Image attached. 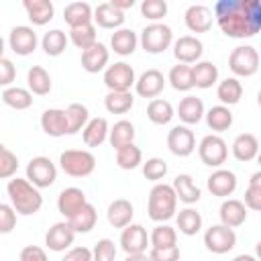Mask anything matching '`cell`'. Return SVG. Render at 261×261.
I'll return each mask as SVG.
<instances>
[{
  "label": "cell",
  "instance_id": "6da1fadb",
  "mask_svg": "<svg viewBox=\"0 0 261 261\" xmlns=\"http://www.w3.org/2000/svg\"><path fill=\"white\" fill-rule=\"evenodd\" d=\"M212 12L230 39H249L261 31V0H218Z\"/></svg>",
  "mask_w": 261,
  "mask_h": 261
},
{
  "label": "cell",
  "instance_id": "7a4b0ae2",
  "mask_svg": "<svg viewBox=\"0 0 261 261\" xmlns=\"http://www.w3.org/2000/svg\"><path fill=\"white\" fill-rule=\"evenodd\" d=\"M6 194L10 198V206L16 210V214H22V216H31L35 212L41 210L43 206V196L39 192L37 186H33L27 177H14V179H8L6 184Z\"/></svg>",
  "mask_w": 261,
  "mask_h": 261
},
{
  "label": "cell",
  "instance_id": "3957f363",
  "mask_svg": "<svg viewBox=\"0 0 261 261\" xmlns=\"http://www.w3.org/2000/svg\"><path fill=\"white\" fill-rule=\"evenodd\" d=\"M177 210V194L169 184H155L149 192L147 212L149 218L155 222H165L175 216Z\"/></svg>",
  "mask_w": 261,
  "mask_h": 261
},
{
  "label": "cell",
  "instance_id": "277c9868",
  "mask_svg": "<svg viewBox=\"0 0 261 261\" xmlns=\"http://www.w3.org/2000/svg\"><path fill=\"white\" fill-rule=\"evenodd\" d=\"M59 165L71 177H88L96 169V157L86 149H65L59 155Z\"/></svg>",
  "mask_w": 261,
  "mask_h": 261
},
{
  "label": "cell",
  "instance_id": "5b68a950",
  "mask_svg": "<svg viewBox=\"0 0 261 261\" xmlns=\"http://www.w3.org/2000/svg\"><path fill=\"white\" fill-rule=\"evenodd\" d=\"M139 41L147 53L157 55V53H163L165 49H169V45L173 43V31H171V27H167L163 22H151L141 31Z\"/></svg>",
  "mask_w": 261,
  "mask_h": 261
},
{
  "label": "cell",
  "instance_id": "8992f818",
  "mask_svg": "<svg viewBox=\"0 0 261 261\" xmlns=\"http://www.w3.org/2000/svg\"><path fill=\"white\" fill-rule=\"evenodd\" d=\"M228 67L239 77H251L259 69V53L251 45H239L228 55Z\"/></svg>",
  "mask_w": 261,
  "mask_h": 261
},
{
  "label": "cell",
  "instance_id": "52a82bcc",
  "mask_svg": "<svg viewBox=\"0 0 261 261\" xmlns=\"http://www.w3.org/2000/svg\"><path fill=\"white\" fill-rule=\"evenodd\" d=\"M200 161L208 167H220L228 157V145L220 135H206L198 145Z\"/></svg>",
  "mask_w": 261,
  "mask_h": 261
},
{
  "label": "cell",
  "instance_id": "ba28073f",
  "mask_svg": "<svg viewBox=\"0 0 261 261\" xmlns=\"http://www.w3.org/2000/svg\"><path fill=\"white\" fill-rule=\"evenodd\" d=\"M135 84V69L126 61H116L104 71V86L108 88V92H130V86Z\"/></svg>",
  "mask_w": 261,
  "mask_h": 261
},
{
  "label": "cell",
  "instance_id": "9c48e42d",
  "mask_svg": "<svg viewBox=\"0 0 261 261\" xmlns=\"http://www.w3.org/2000/svg\"><path fill=\"white\" fill-rule=\"evenodd\" d=\"M27 179H29L33 186H37L39 190H41V188H49V186H53L55 179H57V167H55V163H53L49 157L37 155V157H33V159L29 161V165H27Z\"/></svg>",
  "mask_w": 261,
  "mask_h": 261
},
{
  "label": "cell",
  "instance_id": "30bf717a",
  "mask_svg": "<svg viewBox=\"0 0 261 261\" xmlns=\"http://www.w3.org/2000/svg\"><path fill=\"white\" fill-rule=\"evenodd\" d=\"M204 245L210 253L216 255H224L228 251L234 249L237 245V234L232 228L224 226V224H212L210 228H206L204 232Z\"/></svg>",
  "mask_w": 261,
  "mask_h": 261
},
{
  "label": "cell",
  "instance_id": "8fae6325",
  "mask_svg": "<svg viewBox=\"0 0 261 261\" xmlns=\"http://www.w3.org/2000/svg\"><path fill=\"white\" fill-rule=\"evenodd\" d=\"M167 147L175 157H188L196 149V137L186 124H177L167 133Z\"/></svg>",
  "mask_w": 261,
  "mask_h": 261
},
{
  "label": "cell",
  "instance_id": "7c38bea8",
  "mask_svg": "<svg viewBox=\"0 0 261 261\" xmlns=\"http://www.w3.org/2000/svg\"><path fill=\"white\" fill-rule=\"evenodd\" d=\"M37 43H39L37 33H35L31 27H27V24L14 27V29L10 31V35H8V45H10L12 53L22 55V57H24V55H31V53L37 49Z\"/></svg>",
  "mask_w": 261,
  "mask_h": 261
},
{
  "label": "cell",
  "instance_id": "4fadbf2b",
  "mask_svg": "<svg viewBox=\"0 0 261 261\" xmlns=\"http://www.w3.org/2000/svg\"><path fill=\"white\" fill-rule=\"evenodd\" d=\"M147 245H151V239L145 230V226L141 224H128L126 228H122L120 234V247L126 255H135V253H145Z\"/></svg>",
  "mask_w": 261,
  "mask_h": 261
},
{
  "label": "cell",
  "instance_id": "5bb4252c",
  "mask_svg": "<svg viewBox=\"0 0 261 261\" xmlns=\"http://www.w3.org/2000/svg\"><path fill=\"white\" fill-rule=\"evenodd\" d=\"M204 53V45L198 37H192V35H184L179 37L175 43H173V55L179 63H198V59L202 57Z\"/></svg>",
  "mask_w": 261,
  "mask_h": 261
},
{
  "label": "cell",
  "instance_id": "9a60e30c",
  "mask_svg": "<svg viewBox=\"0 0 261 261\" xmlns=\"http://www.w3.org/2000/svg\"><path fill=\"white\" fill-rule=\"evenodd\" d=\"M73 239H75V230L71 228V224H69L67 220H65V222H55V224L47 230V234H45V245H47L51 251L59 253V251L69 249V247L73 245Z\"/></svg>",
  "mask_w": 261,
  "mask_h": 261
},
{
  "label": "cell",
  "instance_id": "2e32d148",
  "mask_svg": "<svg viewBox=\"0 0 261 261\" xmlns=\"http://www.w3.org/2000/svg\"><path fill=\"white\" fill-rule=\"evenodd\" d=\"M165 88V77L159 69H147L139 75L137 84H135V90L141 98H151L155 100Z\"/></svg>",
  "mask_w": 261,
  "mask_h": 261
},
{
  "label": "cell",
  "instance_id": "e0dca14e",
  "mask_svg": "<svg viewBox=\"0 0 261 261\" xmlns=\"http://www.w3.org/2000/svg\"><path fill=\"white\" fill-rule=\"evenodd\" d=\"M41 128L49 137H63L69 135V122L67 112L61 108H47L41 114Z\"/></svg>",
  "mask_w": 261,
  "mask_h": 261
},
{
  "label": "cell",
  "instance_id": "ac0fdd59",
  "mask_svg": "<svg viewBox=\"0 0 261 261\" xmlns=\"http://www.w3.org/2000/svg\"><path fill=\"white\" fill-rule=\"evenodd\" d=\"M214 12L204 6V4H192L188 6L186 14H184V20H186V27L192 31V33H208L212 29V16Z\"/></svg>",
  "mask_w": 261,
  "mask_h": 261
},
{
  "label": "cell",
  "instance_id": "d6986e66",
  "mask_svg": "<svg viewBox=\"0 0 261 261\" xmlns=\"http://www.w3.org/2000/svg\"><path fill=\"white\" fill-rule=\"evenodd\" d=\"M206 186H208L212 196L226 198L237 190V175L230 169H216V171H212L208 175Z\"/></svg>",
  "mask_w": 261,
  "mask_h": 261
},
{
  "label": "cell",
  "instance_id": "ffe728a7",
  "mask_svg": "<svg viewBox=\"0 0 261 261\" xmlns=\"http://www.w3.org/2000/svg\"><path fill=\"white\" fill-rule=\"evenodd\" d=\"M88 204V198L84 194V190L80 188H65L61 190V194L57 196V210L69 220L75 212H80L84 206Z\"/></svg>",
  "mask_w": 261,
  "mask_h": 261
},
{
  "label": "cell",
  "instance_id": "44dd1931",
  "mask_svg": "<svg viewBox=\"0 0 261 261\" xmlns=\"http://www.w3.org/2000/svg\"><path fill=\"white\" fill-rule=\"evenodd\" d=\"M108 59H110V51L106 49L104 43H96L90 49L82 51V67L88 73H98V71H106L108 67Z\"/></svg>",
  "mask_w": 261,
  "mask_h": 261
},
{
  "label": "cell",
  "instance_id": "7402d4cb",
  "mask_svg": "<svg viewBox=\"0 0 261 261\" xmlns=\"http://www.w3.org/2000/svg\"><path fill=\"white\" fill-rule=\"evenodd\" d=\"M218 216H220V224H224L228 228H237L247 220V206L241 200L228 198L220 204Z\"/></svg>",
  "mask_w": 261,
  "mask_h": 261
},
{
  "label": "cell",
  "instance_id": "603a6c76",
  "mask_svg": "<svg viewBox=\"0 0 261 261\" xmlns=\"http://www.w3.org/2000/svg\"><path fill=\"white\" fill-rule=\"evenodd\" d=\"M133 216H135V208L126 198H116L114 202H110L106 212V218L114 228H126L128 224H133Z\"/></svg>",
  "mask_w": 261,
  "mask_h": 261
},
{
  "label": "cell",
  "instance_id": "cb8c5ba5",
  "mask_svg": "<svg viewBox=\"0 0 261 261\" xmlns=\"http://www.w3.org/2000/svg\"><path fill=\"white\" fill-rule=\"evenodd\" d=\"M124 12H120L118 8L112 6V2H102L96 6L94 10V22L100 27V29H112V31H118L122 29L124 24Z\"/></svg>",
  "mask_w": 261,
  "mask_h": 261
},
{
  "label": "cell",
  "instance_id": "d4e9b609",
  "mask_svg": "<svg viewBox=\"0 0 261 261\" xmlns=\"http://www.w3.org/2000/svg\"><path fill=\"white\" fill-rule=\"evenodd\" d=\"M230 149H232L234 159H237V161H243V163L257 159V155H259V151H261L257 137L251 135V133H241V135L232 141Z\"/></svg>",
  "mask_w": 261,
  "mask_h": 261
},
{
  "label": "cell",
  "instance_id": "484cf974",
  "mask_svg": "<svg viewBox=\"0 0 261 261\" xmlns=\"http://www.w3.org/2000/svg\"><path fill=\"white\" fill-rule=\"evenodd\" d=\"M22 8L27 10L29 20L33 24H37V27L47 24L55 14V6H53L51 0H24Z\"/></svg>",
  "mask_w": 261,
  "mask_h": 261
},
{
  "label": "cell",
  "instance_id": "4316f807",
  "mask_svg": "<svg viewBox=\"0 0 261 261\" xmlns=\"http://www.w3.org/2000/svg\"><path fill=\"white\" fill-rule=\"evenodd\" d=\"M63 20L69 24V29L92 24L94 20V10L88 2H69L63 8Z\"/></svg>",
  "mask_w": 261,
  "mask_h": 261
},
{
  "label": "cell",
  "instance_id": "83f0119b",
  "mask_svg": "<svg viewBox=\"0 0 261 261\" xmlns=\"http://www.w3.org/2000/svg\"><path fill=\"white\" fill-rule=\"evenodd\" d=\"M175 112H177L179 120H181L186 126H188V124H198V122L202 120V116H206V112H204V102H202L200 98H196V96H186V98H181Z\"/></svg>",
  "mask_w": 261,
  "mask_h": 261
},
{
  "label": "cell",
  "instance_id": "f1b7e54d",
  "mask_svg": "<svg viewBox=\"0 0 261 261\" xmlns=\"http://www.w3.org/2000/svg\"><path fill=\"white\" fill-rule=\"evenodd\" d=\"M108 137H110V126H108L106 118H102V116L90 118V122L82 130V139L88 147H100Z\"/></svg>",
  "mask_w": 261,
  "mask_h": 261
},
{
  "label": "cell",
  "instance_id": "f546056e",
  "mask_svg": "<svg viewBox=\"0 0 261 261\" xmlns=\"http://www.w3.org/2000/svg\"><path fill=\"white\" fill-rule=\"evenodd\" d=\"M137 43H139L137 33L130 31V29H124V27L118 29V31H114L112 37H110V47H112V51H114L116 55H122V57L133 55L135 49H137Z\"/></svg>",
  "mask_w": 261,
  "mask_h": 261
},
{
  "label": "cell",
  "instance_id": "4dcf8cb0",
  "mask_svg": "<svg viewBox=\"0 0 261 261\" xmlns=\"http://www.w3.org/2000/svg\"><path fill=\"white\" fill-rule=\"evenodd\" d=\"M171 186H173V190H175V194H177V200H181L184 204H196V202L200 200V196H202V192H200V188L196 186L194 177L188 175V173H179V175L173 179Z\"/></svg>",
  "mask_w": 261,
  "mask_h": 261
},
{
  "label": "cell",
  "instance_id": "1f68e13d",
  "mask_svg": "<svg viewBox=\"0 0 261 261\" xmlns=\"http://www.w3.org/2000/svg\"><path fill=\"white\" fill-rule=\"evenodd\" d=\"M2 102L14 110H27L33 104V92L29 88H20V86H10L2 90Z\"/></svg>",
  "mask_w": 261,
  "mask_h": 261
},
{
  "label": "cell",
  "instance_id": "d6a6232c",
  "mask_svg": "<svg viewBox=\"0 0 261 261\" xmlns=\"http://www.w3.org/2000/svg\"><path fill=\"white\" fill-rule=\"evenodd\" d=\"M192 73H194V86L208 90L218 82V67L212 61H198L196 65H192Z\"/></svg>",
  "mask_w": 261,
  "mask_h": 261
},
{
  "label": "cell",
  "instance_id": "836d02e7",
  "mask_svg": "<svg viewBox=\"0 0 261 261\" xmlns=\"http://www.w3.org/2000/svg\"><path fill=\"white\" fill-rule=\"evenodd\" d=\"M110 145L114 151L126 147V145H133L135 143V124L130 120H118L114 122V126L110 128V137H108Z\"/></svg>",
  "mask_w": 261,
  "mask_h": 261
},
{
  "label": "cell",
  "instance_id": "e575fe53",
  "mask_svg": "<svg viewBox=\"0 0 261 261\" xmlns=\"http://www.w3.org/2000/svg\"><path fill=\"white\" fill-rule=\"evenodd\" d=\"M167 82L171 84L173 90L177 92H190L194 86V73H192V67L186 65V63H177L169 69V75H167Z\"/></svg>",
  "mask_w": 261,
  "mask_h": 261
},
{
  "label": "cell",
  "instance_id": "d590c367",
  "mask_svg": "<svg viewBox=\"0 0 261 261\" xmlns=\"http://www.w3.org/2000/svg\"><path fill=\"white\" fill-rule=\"evenodd\" d=\"M27 84H29V90L37 96H47L51 92V75L41 65H33L27 71Z\"/></svg>",
  "mask_w": 261,
  "mask_h": 261
},
{
  "label": "cell",
  "instance_id": "8d00e7d4",
  "mask_svg": "<svg viewBox=\"0 0 261 261\" xmlns=\"http://www.w3.org/2000/svg\"><path fill=\"white\" fill-rule=\"evenodd\" d=\"M216 96L222 102V106H232L243 98V86L237 77H226V80L218 82Z\"/></svg>",
  "mask_w": 261,
  "mask_h": 261
},
{
  "label": "cell",
  "instance_id": "74e56055",
  "mask_svg": "<svg viewBox=\"0 0 261 261\" xmlns=\"http://www.w3.org/2000/svg\"><path fill=\"white\" fill-rule=\"evenodd\" d=\"M173 116H175V110H173L171 102H167L163 98H155L147 106V118L153 124H167V122H171Z\"/></svg>",
  "mask_w": 261,
  "mask_h": 261
},
{
  "label": "cell",
  "instance_id": "f35d334b",
  "mask_svg": "<svg viewBox=\"0 0 261 261\" xmlns=\"http://www.w3.org/2000/svg\"><path fill=\"white\" fill-rule=\"evenodd\" d=\"M206 124L208 128H212L214 133H222V130H228L232 126V112L228 110V106H212L208 112H206Z\"/></svg>",
  "mask_w": 261,
  "mask_h": 261
},
{
  "label": "cell",
  "instance_id": "ab89813d",
  "mask_svg": "<svg viewBox=\"0 0 261 261\" xmlns=\"http://www.w3.org/2000/svg\"><path fill=\"white\" fill-rule=\"evenodd\" d=\"M67 222L71 224V228L75 230V234H77V232H90V230L96 226V222H98V212H96V208L88 202V204H86L80 212H75Z\"/></svg>",
  "mask_w": 261,
  "mask_h": 261
},
{
  "label": "cell",
  "instance_id": "60d3db41",
  "mask_svg": "<svg viewBox=\"0 0 261 261\" xmlns=\"http://www.w3.org/2000/svg\"><path fill=\"white\" fill-rule=\"evenodd\" d=\"M41 47H43V51H45L49 57H57V55H61V53L65 51V47H67V37H65V33H63L61 29H51V31H47V33L43 35Z\"/></svg>",
  "mask_w": 261,
  "mask_h": 261
},
{
  "label": "cell",
  "instance_id": "b9f144b4",
  "mask_svg": "<svg viewBox=\"0 0 261 261\" xmlns=\"http://www.w3.org/2000/svg\"><path fill=\"white\" fill-rule=\"evenodd\" d=\"M135 104L130 92H108L104 98V108L110 114H126Z\"/></svg>",
  "mask_w": 261,
  "mask_h": 261
},
{
  "label": "cell",
  "instance_id": "7bdbcfd3",
  "mask_svg": "<svg viewBox=\"0 0 261 261\" xmlns=\"http://www.w3.org/2000/svg\"><path fill=\"white\" fill-rule=\"evenodd\" d=\"M175 218H177V228H179V232L186 234V237H194V234L200 232V228H202V216H200V212L194 210V208H184V210H179V214H177Z\"/></svg>",
  "mask_w": 261,
  "mask_h": 261
},
{
  "label": "cell",
  "instance_id": "ee69618b",
  "mask_svg": "<svg viewBox=\"0 0 261 261\" xmlns=\"http://www.w3.org/2000/svg\"><path fill=\"white\" fill-rule=\"evenodd\" d=\"M149 239H151V247L153 249H169V247L177 245V232L169 224H157L151 230Z\"/></svg>",
  "mask_w": 261,
  "mask_h": 261
},
{
  "label": "cell",
  "instance_id": "f6af8a7d",
  "mask_svg": "<svg viewBox=\"0 0 261 261\" xmlns=\"http://www.w3.org/2000/svg\"><path fill=\"white\" fill-rule=\"evenodd\" d=\"M65 112H67V122H69V135H75V133L84 130L86 124L90 122V112H88V108H86L84 104H80V102L69 104V106L65 108Z\"/></svg>",
  "mask_w": 261,
  "mask_h": 261
},
{
  "label": "cell",
  "instance_id": "bcb514c9",
  "mask_svg": "<svg viewBox=\"0 0 261 261\" xmlns=\"http://www.w3.org/2000/svg\"><path fill=\"white\" fill-rule=\"evenodd\" d=\"M141 163H143V151H141L135 143H133V145H126V147H122V149L116 151V165H118L120 169L130 171V169H137Z\"/></svg>",
  "mask_w": 261,
  "mask_h": 261
},
{
  "label": "cell",
  "instance_id": "7dc6e473",
  "mask_svg": "<svg viewBox=\"0 0 261 261\" xmlns=\"http://www.w3.org/2000/svg\"><path fill=\"white\" fill-rule=\"evenodd\" d=\"M69 41H71L77 49H82V51L90 49L92 45L98 43V41H96V24H84V27L69 29Z\"/></svg>",
  "mask_w": 261,
  "mask_h": 261
},
{
  "label": "cell",
  "instance_id": "c3c4849f",
  "mask_svg": "<svg viewBox=\"0 0 261 261\" xmlns=\"http://www.w3.org/2000/svg\"><path fill=\"white\" fill-rule=\"evenodd\" d=\"M141 14L147 20H161L167 14V2L165 0H143L141 2Z\"/></svg>",
  "mask_w": 261,
  "mask_h": 261
},
{
  "label": "cell",
  "instance_id": "681fc988",
  "mask_svg": "<svg viewBox=\"0 0 261 261\" xmlns=\"http://www.w3.org/2000/svg\"><path fill=\"white\" fill-rule=\"evenodd\" d=\"M143 175L151 181H159L167 175V163L161 157H151L143 163Z\"/></svg>",
  "mask_w": 261,
  "mask_h": 261
},
{
  "label": "cell",
  "instance_id": "f907efd6",
  "mask_svg": "<svg viewBox=\"0 0 261 261\" xmlns=\"http://www.w3.org/2000/svg\"><path fill=\"white\" fill-rule=\"evenodd\" d=\"M16 169H18V157L8 147H2L0 149V177L8 179L16 173Z\"/></svg>",
  "mask_w": 261,
  "mask_h": 261
},
{
  "label": "cell",
  "instance_id": "816d5d0a",
  "mask_svg": "<svg viewBox=\"0 0 261 261\" xmlns=\"http://www.w3.org/2000/svg\"><path fill=\"white\" fill-rule=\"evenodd\" d=\"M94 261H114L116 259V245L110 239H100L92 249Z\"/></svg>",
  "mask_w": 261,
  "mask_h": 261
},
{
  "label": "cell",
  "instance_id": "f5cc1de1",
  "mask_svg": "<svg viewBox=\"0 0 261 261\" xmlns=\"http://www.w3.org/2000/svg\"><path fill=\"white\" fill-rule=\"evenodd\" d=\"M16 226V210L10 204H0V232L8 234Z\"/></svg>",
  "mask_w": 261,
  "mask_h": 261
},
{
  "label": "cell",
  "instance_id": "db71d44e",
  "mask_svg": "<svg viewBox=\"0 0 261 261\" xmlns=\"http://www.w3.org/2000/svg\"><path fill=\"white\" fill-rule=\"evenodd\" d=\"M14 77H16V67L12 65V61L8 57H2L0 59V86L10 88Z\"/></svg>",
  "mask_w": 261,
  "mask_h": 261
},
{
  "label": "cell",
  "instance_id": "11a10c76",
  "mask_svg": "<svg viewBox=\"0 0 261 261\" xmlns=\"http://www.w3.org/2000/svg\"><path fill=\"white\" fill-rule=\"evenodd\" d=\"M151 261H179V247H169V249H153L149 251Z\"/></svg>",
  "mask_w": 261,
  "mask_h": 261
},
{
  "label": "cell",
  "instance_id": "9f6ffc18",
  "mask_svg": "<svg viewBox=\"0 0 261 261\" xmlns=\"http://www.w3.org/2000/svg\"><path fill=\"white\" fill-rule=\"evenodd\" d=\"M20 261H49V257H47V253H45L43 247L27 245L20 251Z\"/></svg>",
  "mask_w": 261,
  "mask_h": 261
},
{
  "label": "cell",
  "instance_id": "6f0895ef",
  "mask_svg": "<svg viewBox=\"0 0 261 261\" xmlns=\"http://www.w3.org/2000/svg\"><path fill=\"white\" fill-rule=\"evenodd\" d=\"M61 261H94V255H92V249L88 247H73L65 253Z\"/></svg>",
  "mask_w": 261,
  "mask_h": 261
},
{
  "label": "cell",
  "instance_id": "680465c9",
  "mask_svg": "<svg viewBox=\"0 0 261 261\" xmlns=\"http://www.w3.org/2000/svg\"><path fill=\"white\" fill-rule=\"evenodd\" d=\"M245 206L251 208V210L261 212V190L249 186V188L245 190Z\"/></svg>",
  "mask_w": 261,
  "mask_h": 261
},
{
  "label": "cell",
  "instance_id": "91938a15",
  "mask_svg": "<svg viewBox=\"0 0 261 261\" xmlns=\"http://www.w3.org/2000/svg\"><path fill=\"white\" fill-rule=\"evenodd\" d=\"M110 2H112V6L118 8L120 12H124V10H128V8L135 6V0H110Z\"/></svg>",
  "mask_w": 261,
  "mask_h": 261
},
{
  "label": "cell",
  "instance_id": "94428289",
  "mask_svg": "<svg viewBox=\"0 0 261 261\" xmlns=\"http://www.w3.org/2000/svg\"><path fill=\"white\" fill-rule=\"evenodd\" d=\"M249 186H251V188H257V190H261V169H259V171H255V173L251 175V179H249Z\"/></svg>",
  "mask_w": 261,
  "mask_h": 261
},
{
  "label": "cell",
  "instance_id": "6125c7cd",
  "mask_svg": "<svg viewBox=\"0 0 261 261\" xmlns=\"http://www.w3.org/2000/svg\"><path fill=\"white\" fill-rule=\"evenodd\" d=\"M124 261H151L147 253H135V255H126Z\"/></svg>",
  "mask_w": 261,
  "mask_h": 261
},
{
  "label": "cell",
  "instance_id": "be15d7a7",
  "mask_svg": "<svg viewBox=\"0 0 261 261\" xmlns=\"http://www.w3.org/2000/svg\"><path fill=\"white\" fill-rule=\"evenodd\" d=\"M232 261H259V259L253 257V255H237Z\"/></svg>",
  "mask_w": 261,
  "mask_h": 261
},
{
  "label": "cell",
  "instance_id": "e7e4bbea",
  "mask_svg": "<svg viewBox=\"0 0 261 261\" xmlns=\"http://www.w3.org/2000/svg\"><path fill=\"white\" fill-rule=\"evenodd\" d=\"M255 257H257V259L261 261V241H259V243L255 245Z\"/></svg>",
  "mask_w": 261,
  "mask_h": 261
},
{
  "label": "cell",
  "instance_id": "03108f58",
  "mask_svg": "<svg viewBox=\"0 0 261 261\" xmlns=\"http://www.w3.org/2000/svg\"><path fill=\"white\" fill-rule=\"evenodd\" d=\"M257 104H259V106H261V90H259V92H257Z\"/></svg>",
  "mask_w": 261,
  "mask_h": 261
},
{
  "label": "cell",
  "instance_id": "003e7915",
  "mask_svg": "<svg viewBox=\"0 0 261 261\" xmlns=\"http://www.w3.org/2000/svg\"><path fill=\"white\" fill-rule=\"evenodd\" d=\"M257 163L261 165V151H259V155H257Z\"/></svg>",
  "mask_w": 261,
  "mask_h": 261
}]
</instances>
